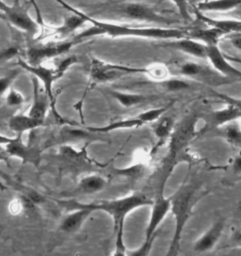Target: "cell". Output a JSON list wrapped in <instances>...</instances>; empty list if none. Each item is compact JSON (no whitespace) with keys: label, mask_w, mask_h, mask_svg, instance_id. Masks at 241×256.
Instances as JSON below:
<instances>
[{"label":"cell","mask_w":241,"mask_h":256,"mask_svg":"<svg viewBox=\"0 0 241 256\" xmlns=\"http://www.w3.org/2000/svg\"><path fill=\"white\" fill-rule=\"evenodd\" d=\"M241 6V0H208L195 4L199 12H225Z\"/></svg>","instance_id":"21"},{"label":"cell","mask_w":241,"mask_h":256,"mask_svg":"<svg viewBox=\"0 0 241 256\" xmlns=\"http://www.w3.org/2000/svg\"><path fill=\"white\" fill-rule=\"evenodd\" d=\"M144 74L145 68H133L120 64L106 62L103 60L92 58L90 76L92 83H106L118 80L128 74Z\"/></svg>","instance_id":"8"},{"label":"cell","mask_w":241,"mask_h":256,"mask_svg":"<svg viewBox=\"0 0 241 256\" xmlns=\"http://www.w3.org/2000/svg\"><path fill=\"white\" fill-rule=\"evenodd\" d=\"M86 14L102 21L144 22L160 24L172 23V20L160 14L152 6L131 0H106L88 6V12Z\"/></svg>","instance_id":"1"},{"label":"cell","mask_w":241,"mask_h":256,"mask_svg":"<svg viewBox=\"0 0 241 256\" xmlns=\"http://www.w3.org/2000/svg\"><path fill=\"white\" fill-rule=\"evenodd\" d=\"M227 35L226 32L216 26H209L208 28H197L190 32H188V37L199 40L206 44L209 46H218L220 40L222 37Z\"/></svg>","instance_id":"20"},{"label":"cell","mask_w":241,"mask_h":256,"mask_svg":"<svg viewBox=\"0 0 241 256\" xmlns=\"http://www.w3.org/2000/svg\"><path fill=\"white\" fill-rule=\"evenodd\" d=\"M23 134H17L12 140L4 148L10 156H14L22 160L24 163H30L36 167L39 166L42 160V150L33 144H24Z\"/></svg>","instance_id":"11"},{"label":"cell","mask_w":241,"mask_h":256,"mask_svg":"<svg viewBox=\"0 0 241 256\" xmlns=\"http://www.w3.org/2000/svg\"><path fill=\"white\" fill-rule=\"evenodd\" d=\"M124 224H120L117 231L114 232L116 234V243H115V250H114L113 256H126V247L124 240Z\"/></svg>","instance_id":"33"},{"label":"cell","mask_w":241,"mask_h":256,"mask_svg":"<svg viewBox=\"0 0 241 256\" xmlns=\"http://www.w3.org/2000/svg\"><path fill=\"white\" fill-rule=\"evenodd\" d=\"M10 156H8L7 152L4 150V151H0V162H5L8 164V166H10V163H8V158Z\"/></svg>","instance_id":"41"},{"label":"cell","mask_w":241,"mask_h":256,"mask_svg":"<svg viewBox=\"0 0 241 256\" xmlns=\"http://www.w3.org/2000/svg\"><path fill=\"white\" fill-rule=\"evenodd\" d=\"M232 168H233L234 174L241 176V154L234 160Z\"/></svg>","instance_id":"39"},{"label":"cell","mask_w":241,"mask_h":256,"mask_svg":"<svg viewBox=\"0 0 241 256\" xmlns=\"http://www.w3.org/2000/svg\"><path fill=\"white\" fill-rule=\"evenodd\" d=\"M230 42L234 48L241 50V34L240 33H234L232 37H230Z\"/></svg>","instance_id":"38"},{"label":"cell","mask_w":241,"mask_h":256,"mask_svg":"<svg viewBox=\"0 0 241 256\" xmlns=\"http://www.w3.org/2000/svg\"><path fill=\"white\" fill-rule=\"evenodd\" d=\"M82 42L74 36L72 39L51 42H33V44L26 48L24 60L30 65H40L44 62L52 60L56 56L67 54L74 46Z\"/></svg>","instance_id":"5"},{"label":"cell","mask_w":241,"mask_h":256,"mask_svg":"<svg viewBox=\"0 0 241 256\" xmlns=\"http://www.w3.org/2000/svg\"><path fill=\"white\" fill-rule=\"evenodd\" d=\"M144 124L138 119L137 117L129 118V119H124V120H116L110 124H106L104 126H96V128H87L90 131L96 132V133H100V134H104L108 133L115 130L119 129H129V128H137L144 126Z\"/></svg>","instance_id":"25"},{"label":"cell","mask_w":241,"mask_h":256,"mask_svg":"<svg viewBox=\"0 0 241 256\" xmlns=\"http://www.w3.org/2000/svg\"><path fill=\"white\" fill-rule=\"evenodd\" d=\"M227 56V58H228L230 62H240V64H241L240 58H233V56Z\"/></svg>","instance_id":"43"},{"label":"cell","mask_w":241,"mask_h":256,"mask_svg":"<svg viewBox=\"0 0 241 256\" xmlns=\"http://www.w3.org/2000/svg\"><path fill=\"white\" fill-rule=\"evenodd\" d=\"M145 69V74H147L152 80H156V82H160L170 78L169 69L164 64H153Z\"/></svg>","instance_id":"29"},{"label":"cell","mask_w":241,"mask_h":256,"mask_svg":"<svg viewBox=\"0 0 241 256\" xmlns=\"http://www.w3.org/2000/svg\"><path fill=\"white\" fill-rule=\"evenodd\" d=\"M8 8V5L5 4V3H4V1L0 0V14H3L4 12H6Z\"/></svg>","instance_id":"42"},{"label":"cell","mask_w":241,"mask_h":256,"mask_svg":"<svg viewBox=\"0 0 241 256\" xmlns=\"http://www.w3.org/2000/svg\"><path fill=\"white\" fill-rule=\"evenodd\" d=\"M170 106V104H167V106H163L160 108H151V110H145V112L140 113L136 117L138 119L142 120L144 124L153 122L156 120H160L161 116L168 112Z\"/></svg>","instance_id":"30"},{"label":"cell","mask_w":241,"mask_h":256,"mask_svg":"<svg viewBox=\"0 0 241 256\" xmlns=\"http://www.w3.org/2000/svg\"><path fill=\"white\" fill-rule=\"evenodd\" d=\"M206 69L202 66L201 64L192 62H188L181 65L180 67V74L186 78H202V74L204 76H206Z\"/></svg>","instance_id":"28"},{"label":"cell","mask_w":241,"mask_h":256,"mask_svg":"<svg viewBox=\"0 0 241 256\" xmlns=\"http://www.w3.org/2000/svg\"><path fill=\"white\" fill-rule=\"evenodd\" d=\"M17 64L19 65V67L23 70H26V72H30V74H32L33 76H35L39 81H42L44 92L46 94V96H48L50 104L52 108V110L54 112V114L56 117H58L60 119V116L58 114L56 110V100L54 97L53 94V84L55 83V81L60 80L64 74L60 72L58 67H44L42 64L40 65H30L28 64L24 60L18 58L17 60Z\"/></svg>","instance_id":"7"},{"label":"cell","mask_w":241,"mask_h":256,"mask_svg":"<svg viewBox=\"0 0 241 256\" xmlns=\"http://www.w3.org/2000/svg\"><path fill=\"white\" fill-rule=\"evenodd\" d=\"M80 10V14L83 16L87 23L92 24L88 30H83L74 37L80 40H86L96 36L108 35L110 37H133V38H144L154 40H176L188 37V32L177 28H160V26H147L138 28L131 26L128 24H113L108 21L98 20L88 16L86 12Z\"/></svg>","instance_id":"2"},{"label":"cell","mask_w":241,"mask_h":256,"mask_svg":"<svg viewBox=\"0 0 241 256\" xmlns=\"http://www.w3.org/2000/svg\"><path fill=\"white\" fill-rule=\"evenodd\" d=\"M153 200L142 193H133L128 196L115 200H96L90 204H83L74 199L68 200H55L56 204L65 208L67 211H71L76 208H88L92 211H103L110 215L113 220L114 232L117 231L120 224H124L126 218L131 212L138 208L152 206Z\"/></svg>","instance_id":"4"},{"label":"cell","mask_w":241,"mask_h":256,"mask_svg":"<svg viewBox=\"0 0 241 256\" xmlns=\"http://www.w3.org/2000/svg\"><path fill=\"white\" fill-rule=\"evenodd\" d=\"M165 0H160V2H163ZM172 2H174L176 4L180 16H182V18L188 21L192 19V16L190 12V1L188 0H170Z\"/></svg>","instance_id":"36"},{"label":"cell","mask_w":241,"mask_h":256,"mask_svg":"<svg viewBox=\"0 0 241 256\" xmlns=\"http://www.w3.org/2000/svg\"><path fill=\"white\" fill-rule=\"evenodd\" d=\"M28 8L30 5L26 6V3L16 0L12 6L8 5L6 12L0 14V17L18 30L24 32L28 37L35 39L40 34V26L30 16Z\"/></svg>","instance_id":"6"},{"label":"cell","mask_w":241,"mask_h":256,"mask_svg":"<svg viewBox=\"0 0 241 256\" xmlns=\"http://www.w3.org/2000/svg\"><path fill=\"white\" fill-rule=\"evenodd\" d=\"M22 52H23L22 48L18 44H12L4 49H1L0 50V62H7L10 58L19 56V54Z\"/></svg>","instance_id":"35"},{"label":"cell","mask_w":241,"mask_h":256,"mask_svg":"<svg viewBox=\"0 0 241 256\" xmlns=\"http://www.w3.org/2000/svg\"><path fill=\"white\" fill-rule=\"evenodd\" d=\"M196 16L199 17V19L204 22L208 26H216L228 34L234 33H240L241 34V21L238 20H218L212 19L208 16H204L202 12H196Z\"/></svg>","instance_id":"24"},{"label":"cell","mask_w":241,"mask_h":256,"mask_svg":"<svg viewBox=\"0 0 241 256\" xmlns=\"http://www.w3.org/2000/svg\"><path fill=\"white\" fill-rule=\"evenodd\" d=\"M106 180L103 176L98 174H90L85 176L78 182V186L72 192L68 193L69 197L78 195H88L94 194L104 190L106 186Z\"/></svg>","instance_id":"18"},{"label":"cell","mask_w":241,"mask_h":256,"mask_svg":"<svg viewBox=\"0 0 241 256\" xmlns=\"http://www.w3.org/2000/svg\"><path fill=\"white\" fill-rule=\"evenodd\" d=\"M152 210L149 218V222L145 229L144 241H149L154 236H158V229L160 226L165 218L170 212L172 202L170 197L167 198L163 194V188L158 193L156 198L153 200Z\"/></svg>","instance_id":"10"},{"label":"cell","mask_w":241,"mask_h":256,"mask_svg":"<svg viewBox=\"0 0 241 256\" xmlns=\"http://www.w3.org/2000/svg\"><path fill=\"white\" fill-rule=\"evenodd\" d=\"M26 102L24 96L14 88H10L6 94V104L10 108L21 106Z\"/></svg>","instance_id":"34"},{"label":"cell","mask_w":241,"mask_h":256,"mask_svg":"<svg viewBox=\"0 0 241 256\" xmlns=\"http://www.w3.org/2000/svg\"><path fill=\"white\" fill-rule=\"evenodd\" d=\"M225 220L220 218L212 224L193 244V250L197 254H204L211 250L217 245L224 230Z\"/></svg>","instance_id":"14"},{"label":"cell","mask_w":241,"mask_h":256,"mask_svg":"<svg viewBox=\"0 0 241 256\" xmlns=\"http://www.w3.org/2000/svg\"><path fill=\"white\" fill-rule=\"evenodd\" d=\"M198 118L195 115L186 117L176 128H174L172 136H170L168 164L172 165L178 154L184 151L188 144L192 140L196 135V124Z\"/></svg>","instance_id":"9"},{"label":"cell","mask_w":241,"mask_h":256,"mask_svg":"<svg viewBox=\"0 0 241 256\" xmlns=\"http://www.w3.org/2000/svg\"><path fill=\"white\" fill-rule=\"evenodd\" d=\"M33 83V102L28 115L36 120L44 122L49 108L51 106L48 96H44L40 90V82L35 76H32Z\"/></svg>","instance_id":"17"},{"label":"cell","mask_w":241,"mask_h":256,"mask_svg":"<svg viewBox=\"0 0 241 256\" xmlns=\"http://www.w3.org/2000/svg\"><path fill=\"white\" fill-rule=\"evenodd\" d=\"M7 188H8L7 186L0 181V190H1V192H4V190H6Z\"/></svg>","instance_id":"44"},{"label":"cell","mask_w":241,"mask_h":256,"mask_svg":"<svg viewBox=\"0 0 241 256\" xmlns=\"http://www.w3.org/2000/svg\"><path fill=\"white\" fill-rule=\"evenodd\" d=\"M20 69H14L5 76L0 78V96H6L7 92L12 88V84L20 74Z\"/></svg>","instance_id":"32"},{"label":"cell","mask_w":241,"mask_h":256,"mask_svg":"<svg viewBox=\"0 0 241 256\" xmlns=\"http://www.w3.org/2000/svg\"><path fill=\"white\" fill-rule=\"evenodd\" d=\"M208 192L202 190V186L193 181L185 182L170 197V212L174 218V232L170 243L167 256H177L180 250L182 234L186 225L192 216L193 210L198 202L204 197Z\"/></svg>","instance_id":"3"},{"label":"cell","mask_w":241,"mask_h":256,"mask_svg":"<svg viewBox=\"0 0 241 256\" xmlns=\"http://www.w3.org/2000/svg\"><path fill=\"white\" fill-rule=\"evenodd\" d=\"M44 122L36 120L28 114H17L14 115L8 120V128L16 134H24L26 131L34 130L44 124Z\"/></svg>","instance_id":"23"},{"label":"cell","mask_w":241,"mask_h":256,"mask_svg":"<svg viewBox=\"0 0 241 256\" xmlns=\"http://www.w3.org/2000/svg\"><path fill=\"white\" fill-rule=\"evenodd\" d=\"M108 94L113 97L119 104L126 108H133L138 104H144L149 101H152L156 98L154 96H145L140 94H130V92H122L120 90H108Z\"/></svg>","instance_id":"22"},{"label":"cell","mask_w":241,"mask_h":256,"mask_svg":"<svg viewBox=\"0 0 241 256\" xmlns=\"http://www.w3.org/2000/svg\"><path fill=\"white\" fill-rule=\"evenodd\" d=\"M160 84L162 88L170 92H183L188 88H190V85L188 81L184 80H179V78H170L168 80H163L160 82H158Z\"/></svg>","instance_id":"31"},{"label":"cell","mask_w":241,"mask_h":256,"mask_svg":"<svg viewBox=\"0 0 241 256\" xmlns=\"http://www.w3.org/2000/svg\"><path fill=\"white\" fill-rule=\"evenodd\" d=\"M100 133H96L90 131L88 128L86 130L82 128H66L62 129L58 138L56 140L58 144H71L81 140H99Z\"/></svg>","instance_id":"19"},{"label":"cell","mask_w":241,"mask_h":256,"mask_svg":"<svg viewBox=\"0 0 241 256\" xmlns=\"http://www.w3.org/2000/svg\"><path fill=\"white\" fill-rule=\"evenodd\" d=\"M218 97L225 103L224 108L210 113L209 117V128H222L227 124L234 122L241 119V108L232 101L225 98L224 94H218Z\"/></svg>","instance_id":"13"},{"label":"cell","mask_w":241,"mask_h":256,"mask_svg":"<svg viewBox=\"0 0 241 256\" xmlns=\"http://www.w3.org/2000/svg\"><path fill=\"white\" fill-rule=\"evenodd\" d=\"M167 46L174 48L186 55L194 56L196 58L206 60V46L199 40H194L190 37H184L176 40H170L166 44Z\"/></svg>","instance_id":"15"},{"label":"cell","mask_w":241,"mask_h":256,"mask_svg":"<svg viewBox=\"0 0 241 256\" xmlns=\"http://www.w3.org/2000/svg\"><path fill=\"white\" fill-rule=\"evenodd\" d=\"M202 1H208V0H193V2L196 4V3H199V2H202Z\"/></svg>","instance_id":"45"},{"label":"cell","mask_w":241,"mask_h":256,"mask_svg":"<svg viewBox=\"0 0 241 256\" xmlns=\"http://www.w3.org/2000/svg\"><path fill=\"white\" fill-rule=\"evenodd\" d=\"M174 130V120L170 117H167L156 124V126L154 129V132L158 140H165L168 138H170Z\"/></svg>","instance_id":"27"},{"label":"cell","mask_w":241,"mask_h":256,"mask_svg":"<svg viewBox=\"0 0 241 256\" xmlns=\"http://www.w3.org/2000/svg\"><path fill=\"white\" fill-rule=\"evenodd\" d=\"M70 212L71 213L62 218L58 226V229L66 234H76L78 232L83 224L87 222V220L94 211L88 208H78L71 210Z\"/></svg>","instance_id":"16"},{"label":"cell","mask_w":241,"mask_h":256,"mask_svg":"<svg viewBox=\"0 0 241 256\" xmlns=\"http://www.w3.org/2000/svg\"><path fill=\"white\" fill-rule=\"evenodd\" d=\"M217 129L218 136L224 138L230 145L241 149V128L238 124L230 122Z\"/></svg>","instance_id":"26"},{"label":"cell","mask_w":241,"mask_h":256,"mask_svg":"<svg viewBox=\"0 0 241 256\" xmlns=\"http://www.w3.org/2000/svg\"><path fill=\"white\" fill-rule=\"evenodd\" d=\"M156 238V236H154V238H153L152 240H149V241H144L142 245L140 248H138V250H135L134 252H130V254H129V256H148V254H150V252H151V248H152V247H153L154 242Z\"/></svg>","instance_id":"37"},{"label":"cell","mask_w":241,"mask_h":256,"mask_svg":"<svg viewBox=\"0 0 241 256\" xmlns=\"http://www.w3.org/2000/svg\"><path fill=\"white\" fill-rule=\"evenodd\" d=\"M4 150H5V148H4L3 146H1V145H0V151H4Z\"/></svg>","instance_id":"46"},{"label":"cell","mask_w":241,"mask_h":256,"mask_svg":"<svg viewBox=\"0 0 241 256\" xmlns=\"http://www.w3.org/2000/svg\"><path fill=\"white\" fill-rule=\"evenodd\" d=\"M240 120H241V119H240Z\"/></svg>","instance_id":"47"},{"label":"cell","mask_w":241,"mask_h":256,"mask_svg":"<svg viewBox=\"0 0 241 256\" xmlns=\"http://www.w3.org/2000/svg\"><path fill=\"white\" fill-rule=\"evenodd\" d=\"M14 138H8L7 136H3V135H0V145L5 147L7 144H10L12 140Z\"/></svg>","instance_id":"40"},{"label":"cell","mask_w":241,"mask_h":256,"mask_svg":"<svg viewBox=\"0 0 241 256\" xmlns=\"http://www.w3.org/2000/svg\"><path fill=\"white\" fill-rule=\"evenodd\" d=\"M206 60L222 76L228 80H241V71L236 68L227 56L222 52L218 46H206Z\"/></svg>","instance_id":"12"}]
</instances>
